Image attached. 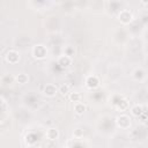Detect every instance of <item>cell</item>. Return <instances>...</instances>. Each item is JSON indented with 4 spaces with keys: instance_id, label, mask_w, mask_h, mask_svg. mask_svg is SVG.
Segmentation results:
<instances>
[{
    "instance_id": "cell-1",
    "label": "cell",
    "mask_w": 148,
    "mask_h": 148,
    "mask_svg": "<svg viewBox=\"0 0 148 148\" xmlns=\"http://www.w3.org/2000/svg\"><path fill=\"white\" fill-rule=\"evenodd\" d=\"M116 124L121 130H128L132 125V121H131L130 116H127L125 113H121L116 118Z\"/></svg>"
},
{
    "instance_id": "cell-2",
    "label": "cell",
    "mask_w": 148,
    "mask_h": 148,
    "mask_svg": "<svg viewBox=\"0 0 148 148\" xmlns=\"http://www.w3.org/2000/svg\"><path fill=\"white\" fill-rule=\"evenodd\" d=\"M32 56L35 59L42 60L47 56V49L43 44H37L32 47Z\"/></svg>"
},
{
    "instance_id": "cell-3",
    "label": "cell",
    "mask_w": 148,
    "mask_h": 148,
    "mask_svg": "<svg viewBox=\"0 0 148 148\" xmlns=\"http://www.w3.org/2000/svg\"><path fill=\"white\" fill-rule=\"evenodd\" d=\"M117 18L121 24H130L133 21V14H132V12H130L127 9H124L118 14Z\"/></svg>"
},
{
    "instance_id": "cell-4",
    "label": "cell",
    "mask_w": 148,
    "mask_h": 148,
    "mask_svg": "<svg viewBox=\"0 0 148 148\" xmlns=\"http://www.w3.org/2000/svg\"><path fill=\"white\" fill-rule=\"evenodd\" d=\"M6 61L10 65H15L20 61V53L15 50H9L6 53Z\"/></svg>"
},
{
    "instance_id": "cell-5",
    "label": "cell",
    "mask_w": 148,
    "mask_h": 148,
    "mask_svg": "<svg viewBox=\"0 0 148 148\" xmlns=\"http://www.w3.org/2000/svg\"><path fill=\"white\" fill-rule=\"evenodd\" d=\"M86 86L89 89H96L99 86V79L96 75H89L86 77Z\"/></svg>"
},
{
    "instance_id": "cell-6",
    "label": "cell",
    "mask_w": 148,
    "mask_h": 148,
    "mask_svg": "<svg viewBox=\"0 0 148 148\" xmlns=\"http://www.w3.org/2000/svg\"><path fill=\"white\" fill-rule=\"evenodd\" d=\"M43 92H44V95L47 96V97H54L56 94L58 92V89H57V87H56L54 84L49 83V84H46V86L44 87Z\"/></svg>"
},
{
    "instance_id": "cell-7",
    "label": "cell",
    "mask_w": 148,
    "mask_h": 148,
    "mask_svg": "<svg viewBox=\"0 0 148 148\" xmlns=\"http://www.w3.org/2000/svg\"><path fill=\"white\" fill-rule=\"evenodd\" d=\"M58 64H59L61 67H68V66L72 64V58H71V56H67V54L60 56L59 59H58Z\"/></svg>"
},
{
    "instance_id": "cell-8",
    "label": "cell",
    "mask_w": 148,
    "mask_h": 148,
    "mask_svg": "<svg viewBox=\"0 0 148 148\" xmlns=\"http://www.w3.org/2000/svg\"><path fill=\"white\" fill-rule=\"evenodd\" d=\"M59 135H60L59 131H58L57 128H54V127H51V128H49V130L46 131V138H47L49 140H51V141L57 140V139L59 138Z\"/></svg>"
},
{
    "instance_id": "cell-9",
    "label": "cell",
    "mask_w": 148,
    "mask_h": 148,
    "mask_svg": "<svg viewBox=\"0 0 148 148\" xmlns=\"http://www.w3.org/2000/svg\"><path fill=\"white\" fill-rule=\"evenodd\" d=\"M146 111V108L145 106H142V105H140V104H135V105H133L132 108H131V113H132V116H134V117H139L142 112H145Z\"/></svg>"
},
{
    "instance_id": "cell-10",
    "label": "cell",
    "mask_w": 148,
    "mask_h": 148,
    "mask_svg": "<svg viewBox=\"0 0 148 148\" xmlns=\"http://www.w3.org/2000/svg\"><path fill=\"white\" fill-rule=\"evenodd\" d=\"M74 111H75L76 114L81 116L86 111V105L83 103H81V101L80 102H76V103H74Z\"/></svg>"
},
{
    "instance_id": "cell-11",
    "label": "cell",
    "mask_w": 148,
    "mask_h": 148,
    "mask_svg": "<svg viewBox=\"0 0 148 148\" xmlns=\"http://www.w3.org/2000/svg\"><path fill=\"white\" fill-rule=\"evenodd\" d=\"M15 80H16V82L20 83V84H25V83H28V81H29V76H28L25 73H20V74H17V75L15 76Z\"/></svg>"
},
{
    "instance_id": "cell-12",
    "label": "cell",
    "mask_w": 148,
    "mask_h": 148,
    "mask_svg": "<svg viewBox=\"0 0 148 148\" xmlns=\"http://www.w3.org/2000/svg\"><path fill=\"white\" fill-rule=\"evenodd\" d=\"M145 77V71L142 68H136L133 73V79L136 80V81H140Z\"/></svg>"
},
{
    "instance_id": "cell-13",
    "label": "cell",
    "mask_w": 148,
    "mask_h": 148,
    "mask_svg": "<svg viewBox=\"0 0 148 148\" xmlns=\"http://www.w3.org/2000/svg\"><path fill=\"white\" fill-rule=\"evenodd\" d=\"M58 92H59L60 95H62V96L68 95V94H69V86H68V84H66V83L61 84V86L58 88Z\"/></svg>"
},
{
    "instance_id": "cell-14",
    "label": "cell",
    "mask_w": 148,
    "mask_h": 148,
    "mask_svg": "<svg viewBox=\"0 0 148 148\" xmlns=\"http://www.w3.org/2000/svg\"><path fill=\"white\" fill-rule=\"evenodd\" d=\"M69 101L73 102V103H76V102H80L81 101V94L80 92H69Z\"/></svg>"
},
{
    "instance_id": "cell-15",
    "label": "cell",
    "mask_w": 148,
    "mask_h": 148,
    "mask_svg": "<svg viewBox=\"0 0 148 148\" xmlns=\"http://www.w3.org/2000/svg\"><path fill=\"white\" fill-rule=\"evenodd\" d=\"M127 108H128V102H127L126 99H121V101L118 102L117 109H118L119 111H125V110H127Z\"/></svg>"
},
{
    "instance_id": "cell-16",
    "label": "cell",
    "mask_w": 148,
    "mask_h": 148,
    "mask_svg": "<svg viewBox=\"0 0 148 148\" xmlns=\"http://www.w3.org/2000/svg\"><path fill=\"white\" fill-rule=\"evenodd\" d=\"M67 146L68 147H83V146H87V145L83 143V142H79V141H72V142H68Z\"/></svg>"
},
{
    "instance_id": "cell-17",
    "label": "cell",
    "mask_w": 148,
    "mask_h": 148,
    "mask_svg": "<svg viewBox=\"0 0 148 148\" xmlns=\"http://www.w3.org/2000/svg\"><path fill=\"white\" fill-rule=\"evenodd\" d=\"M73 135H74V138L75 139H82L83 138V132L81 131V130H75L74 131V133H73Z\"/></svg>"
},
{
    "instance_id": "cell-18",
    "label": "cell",
    "mask_w": 148,
    "mask_h": 148,
    "mask_svg": "<svg viewBox=\"0 0 148 148\" xmlns=\"http://www.w3.org/2000/svg\"><path fill=\"white\" fill-rule=\"evenodd\" d=\"M139 120H140V123H142V124H145L146 123V120H147V111H145V112H142L139 117Z\"/></svg>"
},
{
    "instance_id": "cell-19",
    "label": "cell",
    "mask_w": 148,
    "mask_h": 148,
    "mask_svg": "<svg viewBox=\"0 0 148 148\" xmlns=\"http://www.w3.org/2000/svg\"><path fill=\"white\" fill-rule=\"evenodd\" d=\"M140 1H141V3L145 5V6H147V3H148V0H140Z\"/></svg>"
},
{
    "instance_id": "cell-20",
    "label": "cell",
    "mask_w": 148,
    "mask_h": 148,
    "mask_svg": "<svg viewBox=\"0 0 148 148\" xmlns=\"http://www.w3.org/2000/svg\"><path fill=\"white\" fill-rule=\"evenodd\" d=\"M3 102H5V101H3V97H2V96H0V105H1Z\"/></svg>"
}]
</instances>
